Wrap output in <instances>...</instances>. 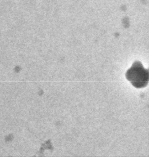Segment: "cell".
<instances>
[{
  "label": "cell",
  "instance_id": "1",
  "mask_svg": "<svg viewBox=\"0 0 149 157\" xmlns=\"http://www.w3.org/2000/svg\"><path fill=\"white\" fill-rule=\"evenodd\" d=\"M126 78L137 88L146 86L148 82V71L145 69L142 64L138 61H135L127 71Z\"/></svg>",
  "mask_w": 149,
  "mask_h": 157
}]
</instances>
